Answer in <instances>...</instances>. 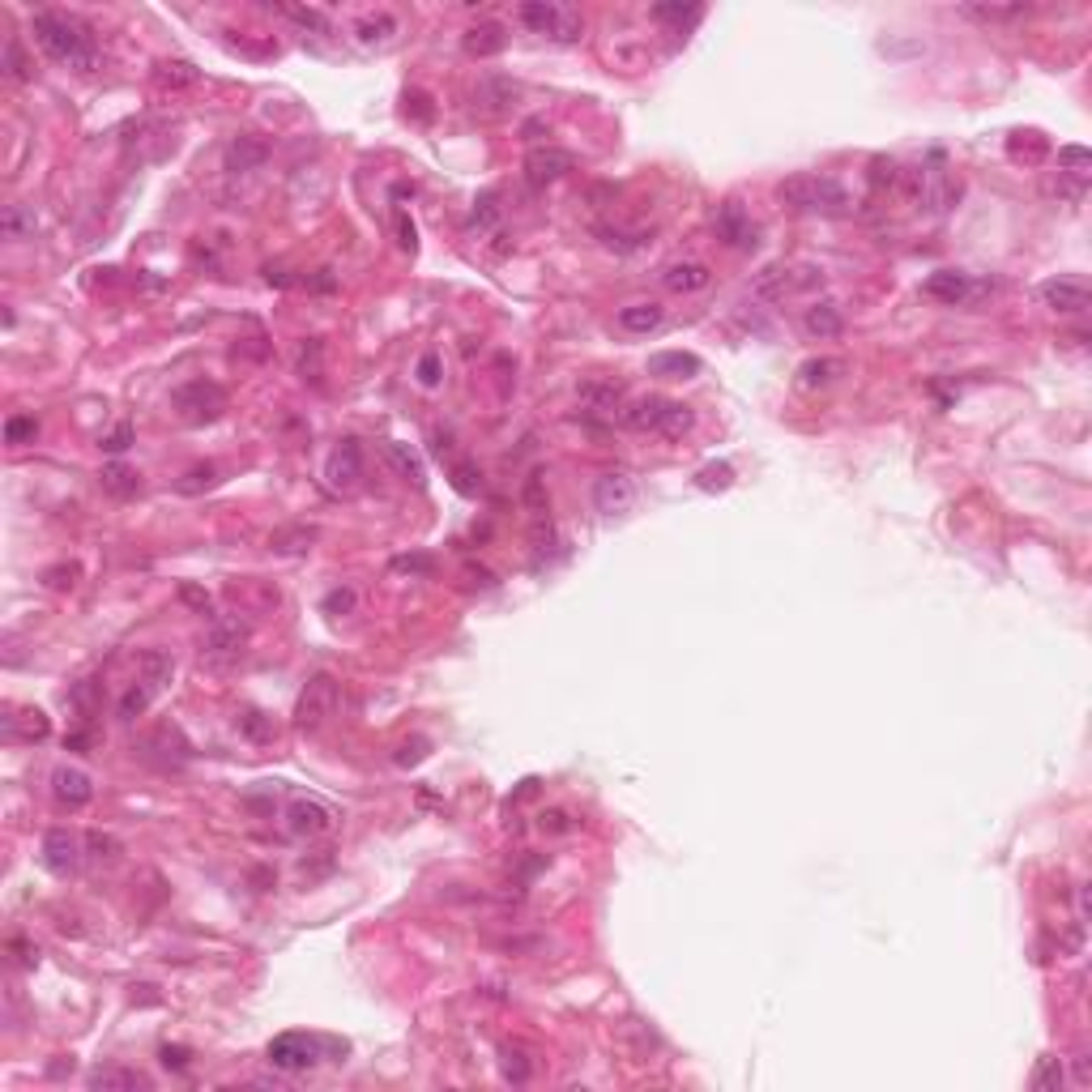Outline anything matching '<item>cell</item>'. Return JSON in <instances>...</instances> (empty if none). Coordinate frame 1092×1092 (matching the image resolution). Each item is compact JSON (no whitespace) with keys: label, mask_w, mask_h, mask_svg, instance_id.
I'll list each match as a JSON object with an SVG mask.
<instances>
[{"label":"cell","mask_w":1092,"mask_h":1092,"mask_svg":"<svg viewBox=\"0 0 1092 1092\" xmlns=\"http://www.w3.org/2000/svg\"><path fill=\"white\" fill-rule=\"evenodd\" d=\"M31 31H34V43H39L56 64H64V69L90 73L94 64H99V43H94V31L81 18H73V13L39 9L31 18Z\"/></svg>","instance_id":"1"},{"label":"cell","mask_w":1092,"mask_h":1092,"mask_svg":"<svg viewBox=\"0 0 1092 1092\" xmlns=\"http://www.w3.org/2000/svg\"><path fill=\"white\" fill-rule=\"evenodd\" d=\"M171 678H175V662L167 658L162 648H145L142 658H137V678H132L129 688H124V696L116 700V717L120 721L145 717L154 700L171 688Z\"/></svg>","instance_id":"2"},{"label":"cell","mask_w":1092,"mask_h":1092,"mask_svg":"<svg viewBox=\"0 0 1092 1092\" xmlns=\"http://www.w3.org/2000/svg\"><path fill=\"white\" fill-rule=\"evenodd\" d=\"M777 201L794 213H824V218L850 213V193L832 175H789L777 184Z\"/></svg>","instance_id":"3"},{"label":"cell","mask_w":1092,"mask_h":1092,"mask_svg":"<svg viewBox=\"0 0 1092 1092\" xmlns=\"http://www.w3.org/2000/svg\"><path fill=\"white\" fill-rule=\"evenodd\" d=\"M350 1054V1045L337 1037H321V1032H282L269 1042V1062L278 1072H307L316 1062H342Z\"/></svg>","instance_id":"4"},{"label":"cell","mask_w":1092,"mask_h":1092,"mask_svg":"<svg viewBox=\"0 0 1092 1092\" xmlns=\"http://www.w3.org/2000/svg\"><path fill=\"white\" fill-rule=\"evenodd\" d=\"M516 18L551 43H580V34H585L580 13L572 9V5H559V0H526V5L516 9Z\"/></svg>","instance_id":"5"},{"label":"cell","mask_w":1092,"mask_h":1092,"mask_svg":"<svg viewBox=\"0 0 1092 1092\" xmlns=\"http://www.w3.org/2000/svg\"><path fill=\"white\" fill-rule=\"evenodd\" d=\"M248 648V623L239 615H213L201 636V662L210 666H231Z\"/></svg>","instance_id":"6"},{"label":"cell","mask_w":1092,"mask_h":1092,"mask_svg":"<svg viewBox=\"0 0 1092 1092\" xmlns=\"http://www.w3.org/2000/svg\"><path fill=\"white\" fill-rule=\"evenodd\" d=\"M337 713V678L334 675H312L294 700V726L299 730H321L324 721Z\"/></svg>","instance_id":"7"},{"label":"cell","mask_w":1092,"mask_h":1092,"mask_svg":"<svg viewBox=\"0 0 1092 1092\" xmlns=\"http://www.w3.org/2000/svg\"><path fill=\"white\" fill-rule=\"evenodd\" d=\"M171 405L180 410L184 423H213L226 410V393L213 380H188L171 393Z\"/></svg>","instance_id":"8"},{"label":"cell","mask_w":1092,"mask_h":1092,"mask_svg":"<svg viewBox=\"0 0 1092 1092\" xmlns=\"http://www.w3.org/2000/svg\"><path fill=\"white\" fill-rule=\"evenodd\" d=\"M324 478H329V486H334L337 496L359 491V483H363V448H359V440H342V444L329 453Z\"/></svg>","instance_id":"9"},{"label":"cell","mask_w":1092,"mask_h":1092,"mask_svg":"<svg viewBox=\"0 0 1092 1092\" xmlns=\"http://www.w3.org/2000/svg\"><path fill=\"white\" fill-rule=\"evenodd\" d=\"M334 828V811L324 807V802L316 799H294L291 807H286V832L299 840H316L324 837V832Z\"/></svg>","instance_id":"10"},{"label":"cell","mask_w":1092,"mask_h":1092,"mask_svg":"<svg viewBox=\"0 0 1092 1092\" xmlns=\"http://www.w3.org/2000/svg\"><path fill=\"white\" fill-rule=\"evenodd\" d=\"M977 291H981V286L973 282L964 269H935L931 278L921 282V294H926V299H939V304H948V307L969 304Z\"/></svg>","instance_id":"11"},{"label":"cell","mask_w":1092,"mask_h":1092,"mask_svg":"<svg viewBox=\"0 0 1092 1092\" xmlns=\"http://www.w3.org/2000/svg\"><path fill=\"white\" fill-rule=\"evenodd\" d=\"M572 167H577V162H572V154L559 150V145H538V150L526 154V175H529V184H538V188L564 180Z\"/></svg>","instance_id":"12"},{"label":"cell","mask_w":1092,"mask_h":1092,"mask_svg":"<svg viewBox=\"0 0 1092 1092\" xmlns=\"http://www.w3.org/2000/svg\"><path fill=\"white\" fill-rule=\"evenodd\" d=\"M51 799L61 802V807H69V811H81L86 802L94 799V781H90V772L73 769V764H61V769L51 772Z\"/></svg>","instance_id":"13"},{"label":"cell","mask_w":1092,"mask_h":1092,"mask_svg":"<svg viewBox=\"0 0 1092 1092\" xmlns=\"http://www.w3.org/2000/svg\"><path fill=\"white\" fill-rule=\"evenodd\" d=\"M0 730H5V743H43L51 734V721L43 708H9L0 717Z\"/></svg>","instance_id":"14"},{"label":"cell","mask_w":1092,"mask_h":1092,"mask_svg":"<svg viewBox=\"0 0 1092 1092\" xmlns=\"http://www.w3.org/2000/svg\"><path fill=\"white\" fill-rule=\"evenodd\" d=\"M81 862V845L73 832L64 828H51L48 837H43V867L51 870V875H61V880H69L73 870H77Z\"/></svg>","instance_id":"15"},{"label":"cell","mask_w":1092,"mask_h":1092,"mask_svg":"<svg viewBox=\"0 0 1092 1092\" xmlns=\"http://www.w3.org/2000/svg\"><path fill=\"white\" fill-rule=\"evenodd\" d=\"M636 504V483L627 474H602L594 483V508L607 516H619Z\"/></svg>","instance_id":"16"},{"label":"cell","mask_w":1092,"mask_h":1092,"mask_svg":"<svg viewBox=\"0 0 1092 1092\" xmlns=\"http://www.w3.org/2000/svg\"><path fill=\"white\" fill-rule=\"evenodd\" d=\"M717 235H721V243H730V248H743V253H751L756 248V223L747 218V210H743L739 201H726L717 210Z\"/></svg>","instance_id":"17"},{"label":"cell","mask_w":1092,"mask_h":1092,"mask_svg":"<svg viewBox=\"0 0 1092 1092\" xmlns=\"http://www.w3.org/2000/svg\"><path fill=\"white\" fill-rule=\"evenodd\" d=\"M1042 299L1054 312L1080 316L1084 307H1088V286L1075 282V278H1050V282H1042Z\"/></svg>","instance_id":"18"},{"label":"cell","mask_w":1092,"mask_h":1092,"mask_svg":"<svg viewBox=\"0 0 1092 1092\" xmlns=\"http://www.w3.org/2000/svg\"><path fill=\"white\" fill-rule=\"evenodd\" d=\"M700 354L691 350H662V354H648V375H662V380H691L700 375Z\"/></svg>","instance_id":"19"},{"label":"cell","mask_w":1092,"mask_h":1092,"mask_svg":"<svg viewBox=\"0 0 1092 1092\" xmlns=\"http://www.w3.org/2000/svg\"><path fill=\"white\" fill-rule=\"evenodd\" d=\"M708 282H713V273H708V265H700V261L670 265V269L662 273V286H666L670 294H696V291H704Z\"/></svg>","instance_id":"20"},{"label":"cell","mask_w":1092,"mask_h":1092,"mask_svg":"<svg viewBox=\"0 0 1092 1092\" xmlns=\"http://www.w3.org/2000/svg\"><path fill=\"white\" fill-rule=\"evenodd\" d=\"M397 31H402V21H397L393 13H385V9L363 13V18H354V26H350V34L363 43V48H380V43H389Z\"/></svg>","instance_id":"21"},{"label":"cell","mask_w":1092,"mask_h":1092,"mask_svg":"<svg viewBox=\"0 0 1092 1092\" xmlns=\"http://www.w3.org/2000/svg\"><path fill=\"white\" fill-rule=\"evenodd\" d=\"M840 375H845V359H832V354H819V359H807V363L799 367V389H828L837 385Z\"/></svg>","instance_id":"22"},{"label":"cell","mask_w":1092,"mask_h":1092,"mask_svg":"<svg viewBox=\"0 0 1092 1092\" xmlns=\"http://www.w3.org/2000/svg\"><path fill=\"white\" fill-rule=\"evenodd\" d=\"M265 154H269V145H265L261 137H235V142L226 145V171H235V175L256 171L265 162Z\"/></svg>","instance_id":"23"},{"label":"cell","mask_w":1092,"mask_h":1092,"mask_svg":"<svg viewBox=\"0 0 1092 1092\" xmlns=\"http://www.w3.org/2000/svg\"><path fill=\"white\" fill-rule=\"evenodd\" d=\"M666 405H670V397H640V402H632L623 410V423L632 427V431H653V435H658Z\"/></svg>","instance_id":"24"},{"label":"cell","mask_w":1092,"mask_h":1092,"mask_svg":"<svg viewBox=\"0 0 1092 1092\" xmlns=\"http://www.w3.org/2000/svg\"><path fill=\"white\" fill-rule=\"evenodd\" d=\"M662 321H666V307L662 304L619 307V329H623V334H653V329H662Z\"/></svg>","instance_id":"25"},{"label":"cell","mask_w":1092,"mask_h":1092,"mask_svg":"<svg viewBox=\"0 0 1092 1092\" xmlns=\"http://www.w3.org/2000/svg\"><path fill=\"white\" fill-rule=\"evenodd\" d=\"M521 94V86L508 77H483L474 90V107H483V112H504L508 102Z\"/></svg>","instance_id":"26"},{"label":"cell","mask_w":1092,"mask_h":1092,"mask_svg":"<svg viewBox=\"0 0 1092 1092\" xmlns=\"http://www.w3.org/2000/svg\"><path fill=\"white\" fill-rule=\"evenodd\" d=\"M466 51L470 56H496V51H504L508 48V34H504V26H496V21H483V26H470L466 31Z\"/></svg>","instance_id":"27"},{"label":"cell","mask_w":1092,"mask_h":1092,"mask_svg":"<svg viewBox=\"0 0 1092 1092\" xmlns=\"http://www.w3.org/2000/svg\"><path fill=\"white\" fill-rule=\"evenodd\" d=\"M802 329L824 342V337H837L840 329H845V316H840L837 304H811L807 316H802Z\"/></svg>","instance_id":"28"},{"label":"cell","mask_w":1092,"mask_h":1092,"mask_svg":"<svg viewBox=\"0 0 1092 1092\" xmlns=\"http://www.w3.org/2000/svg\"><path fill=\"white\" fill-rule=\"evenodd\" d=\"M99 483H102V491H107V496H116V499H129V496H137V486H142V478L132 474V470L124 466V461H112V466H102Z\"/></svg>","instance_id":"29"},{"label":"cell","mask_w":1092,"mask_h":1092,"mask_svg":"<svg viewBox=\"0 0 1092 1092\" xmlns=\"http://www.w3.org/2000/svg\"><path fill=\"white\" fill-rule=\"evenodd\" d=\"M34 210L31 205H5V213H0V231H5V239H34Z\"/></svg>","instance_id":"30"},{"label":"cell","mask_w":1092,"mask_h":1092,"mask_svg":"<svg viewBox=\"0 0 1092 1092\" xmlns=\"http://www.w3.org/2000/svg\"><path fill=\"white\" fill-rule=\"evenodd\" d=\"M385 457H389V466H393L397 474L405 478V483L423 486V461H418V457L410 453V444H397V440H389V444H385Z\"/></svg>","instance_id":"31"},{"label":"cell","mask_w":1092,"mask_h":1092,"mask_svg":"<svg viewBox=\"0 0 1092 1092\" xmlns=\"http://www.w3.org/2000/svg\"><path fill=\"white\" fill-rule=\"evenodd\" d=\"M90 1088H150V1080H145L142 1072H124V1067H99V1072H90Z\"/></svg>","instance_id":"32"},{"label":"cell","mask_w":1092,"mask_h":1092,"mask_svg":"<svg viewBox=\"0 0 1092 1092\" xmlns=\"http://www.w3.org/2000/svg\"><path fill=\"white\" fill-rule=\"evenodd\" d=\"M235 726H239L243 739H248V743H261V747H265V743L278 739V730H273V717H265L261 708H248V713H239V717H235Z\"/></svg>","instance_id":"33"},{"label":"cell","mask_w":1092,"mask_h":1092,"mask_svg":"<svg viewBox=\"0 0 1092 1092\" xmlns=\"http://www.w3.org/2000/svg\"><path fill=\"white\" fill-rule=\"evenodd\" d=\"M312 542H316L312 526H294V529H278V534L269 538V551H278V555H299V551H307Z\"/></svg>","instance_id":"34"},{"label":"cell","mask_w":1092,"mask_h":1092,"mask_svg":"<svg viewBox=\"0 0 1092 1092\" xmlns=\"http://www.w3.org/2000/svg\"><path fill=\"white\" fill-rule=\"evenodd\" d=\"M691 427H696V415H691V405L670 402V405H666V415H662L658 435H666V440H678V435H688Z\"/></svg>","instance_id":"35"},{"label":"cell","mask_w":1092,"mask_h":1092,"mask_svg":"<svg viewBox=\"0 0 1092 1092\" xmlns=\"http://www.w3.org/2000/svg\"><path fill=\"white\" fill-rule=\"evenodd\" d=\"M961 13L973 21H1024L1029 18L1024 5H1012V9H1003V5H969V9H961Z\"/></svg>","instance_id":"36"},{"label":"cell","mask_w":1092,"mask_h":1092,"mask_svg":"<svg viewBox=\"0 0 1092 1092\" xmlns=\"http://www.w3.org/2000/svg\"><path fill=\"white\" fill-rule=\"evenodd\" d=\"M696 486H700V491H730V486H734V466H726V461H713V466H704L696 474Z\"/></svg>","instance_id":"37"},{"label":"cell","mask_w":1092,"mask_h":1092,"mask_svg":"<svg viewBox=\"0 0 1092 1092\" xmlns=\"http://www.w3.org/2000/svg\"><path fill=\"white\" fill-rule=\"evenodd\" d=\"M154 77H158L162 86H171V90H180V86H193V81L201 77V73H197L188 61H167V64H158V73H154Z\"/></svg>","instance_id":"38"},{"label":"cell","mask_w":1092,"mask_h":1092,"mask_svg":"<svg viewBox=\"0 0 1092 1092\" xmlns=\"http://www.w3.org/2000/svg\"><path fill=\"white\" fill-rule=\"evenodd\" d=\"M619 397H623L619 385H580V402H589V410H602V415L615 410Z\"/></svg>","instance_id":"39"},{"label":"cell","mask_w":1092,"mask_h":1092,"mask_svg":"<svg viewBox=\"0 0 1092 1092\" xmlns=\"http://www.w3.org/2000/svg\"><path fill=\"white\" fill-rule=\"evenodd\" d=\"M415 380L423 389H440L444 385V359H440L435 350H427L423 359H418V367H415Z\"/></svg>","instance_id":"40"},{"label":"cell","mask_w":1092,"mask_h":1092,"mask_svg":"<svg viewBox=\"0 0 1092 1092\" xmlns=\"http://www.w3.org/2000/svg\"><path fill=\"white\" fill-rule=\"evenodd\" d=\"M453 486L461 496H483V470L474 461H457L453 466Z\"/></svg>","instance_id":"41"},{"label":"cell","mask_w":1092,"mask_h":1092,"mask_svg":"<svg viewBox=\"0 0 1092 1092\" xmlns=\"http://www.w3.org/2000/svg\"><path fill=\"white\" fill-rule=\"evenodd\" d=\"M39 435V418L34 415H13L5 418V444H26Z\"/></svg>","instance_id":"42"},{"label":"cell","mask_w":1092,"mask_h":1092,"mask_svg":"<svg viewBox=\"0 0 1092 1092\" xmlns=\"http://www.w3.org/2000/svg\"><path fill=\"white\" fill-rule=\"evenodd\" d=\"M1058 167L1067 175H1075V180H1084V175H1088V167H1092V154L1084 150V145H1062V150H1058Z\"/></svg>","instance_id":"43"},{"label":"cell","mask_w":1092,"mask_h":1092,"mask_svg":"<svg viewBox=\"0 0 1092 1092\" xmlns=\"http://www.w3.org/2000/svg\"><path fill=\"white\" fill-rule=\"evenodd\" d=\"M213 483H218V470H213V466H197V470H188V474L175 483V491H180V496H197V491H210Z\"/></svg>","instance_id":"44"},{"label":"cell","mask_w":1092,"mask_h":1092,"mask_svg":"<svg viewBox=\"0 0 1092 1092\" xmlns=\"http://www.w3.org/2000/svg\"><path fill=\"white\" fill-rule=\"evenodd\" d=\"M354 607H359V594H354L350 585L329 589V594H324V602H321L324 615H354Z\"/></svg>","instance_id":"45"},{"label":"cell","mask_w":1092,"mask_h":1092,"mask_svg":"<svg viewBox=\"0 0 1092 1092\" xmlns=\"http://www.w3.org/2000/svg\"><path fill=\"white\" fill-rule=\"evenodd\" d=\"M5 77H9V81H31V61L21 56V43L18 39L5 43Z\"/></svg>","instance_id":"46"},{"label":"cell","mask_w":1092,"mask_h":1092,"mask_svg":"<svg viewBox=\"0 0 1092 1092\" xmlns=\"http://www.w3.org/2000/svg\"><path fill=\"white\" fill-rule=\"evenodd\" d=\"M278 13L291 21H299L304 31H316V34H329V18H324L321 9H291V5H278Z\"/></svg>","instance_id":"47"},{"label":"cell","mask_w":1092,"mask_h":1092,"mask_svg":"<svg viewBox=\"0 0 1092 1092\" xmlns=\"http://www.w3.org/2000/svg\"><path fill=\"white\" fill-rule=\"evenodd\" d=\"M653 18H658V21H678V26H688V21H700V18H704V9H700V5H653Z\"/></svg>","instance_id":"48"},{"label":"cell","mask_w":1092,"mask_h":1092,"mask_svg":"<svg viewBox=\"0 0 1092 1092\" xmlns=\"http://www.w3.org/2000/svg\"><path fill=\"white\" fill-rule=\"evenodd\" d=\"M499 1067H504V1080H508V1084H526V1080H529V1072H534V1067H529V1058H526L521 1050H504Z\"/></svg>","instance_id":"49"},{"label":"cell","mask_w":1092,"mask_h":1092,"mask_svg":"<svg viewBox=\"0 0 1092 1092\" xmlns=\"http://www.w3.org/2000/svg\"><path fill=\"white\" fill-rule=\"evenodd\" d=\"M321 342H307L304 350H299V372H304V380H312V385H321Z\"/></svg>","instance_id":"50"},{"label":"cell","mask_w":1092,"mask_h":1092,"mask_svg":"<svg viewBox=\"0 0 1092 1092\" xmlns=\"http://www.w3.org/2000/svg\"><path fill=\"white\" fill-rule=\"evenodd\" d=\"M86 845H90V858L94 862H116V853H120V840L107 837V832H90V837H86Z\"/></svg>","instance_id":"51"},{"label":"cell","mask_w":1092,"mask_h":1092,"mask_svg":"<svg viewBox=\"0 0 1092 1092\" xmlns=\"http://www.w3.org/2000/svg\"><path fill=\"white\" fill-rule=\"evenodd\" d=\"M129 444H132V427L129 423H116V431H107L99 440V448H102V453H112V457L129 453Z\"/></svg>","instance_id":"52"},{"label":"cell","mask_w":1092,"mask_h":1092,"mask_svg":"<svg viewBox=\"0 0 1092 1092\" xmlns=\"http://www.w3.org/2000/svg\"><path fill=\"white\" fill-rule=\"evenodd\" d=\"M1032 1088H1062V1062L1058 1058H1042L1037 1075H1032Z\"/></svg>","instance_id":"53"},{"label":"cell","mask_w":1092,"mask_h":1092,"mask_svg":"<svg viewBox=\"0 0 1092 1092\" xmlns=\"http://www.w3.org/2000/svg\"><path fill=\"white\" fill-rule=\"evenodd\" d=\"M43 585H48V589H73V585H77V564L48 567V572H43Z\"/></svg>","instance_id":"54"},{"label":"cell","mask_w":1092,"mask_h":1092,"mask_svg":"<svg viewBox=\"0 0 1092 1092\" xmlns=\"http://www.w3.org/2000/svg\"><path fill=\"white\" fill-rule=\"evenodd\" d=\"M393 567L397 572H423L427 577L435 564H431V555H402V559H393Z\"/></svg>","instance_id":"55"},{"label":"cell","mask_w":1092,"mask_h":1092,"mask_svg":"<svg viewBox=\"0 0 1092 1092\" xmlns=\"http://www.w3.org/2000/svg\"><path fill=\"white\" fill-rule=\"evenodd\" d=\"M542 828H546V832H572L577 824L567 819V811H559V807H555V811H542Z\"/></svg>","instance_id":"56"},{"label":"cell","mask_w":1092,"mask_h":1092,"mask_svg":"<svg viewBox=\"0 0 1092 1092\" xmlns=\"http://www.w3.org/2000/svg\"><path fill=\"white\" fill-rule=\"evenodd\" d=\"M427 756V739H415V743H402V751H397V764H418V759Z\"/></svg>","instance_id":"57"},{"label":"cell","mask_w":1092,"mask_h":1092,"mask_svg":"<svg viewBox=\"0 0 1092 1092\" xmlns=\"http://www.w3.org/2000/svg\"><path fill=\"white\" fill-rule=\"evenodd\" d=\"M474 226H491L496 223V193H486L483 201H478V210H474V218H470Z\"/></svg>","instance_id":"58"},{"label":"cell","mask_w":1092,"mask_h":1092,"mask_svg":"<svg viewBox=\"0 0 1092 1092\" xmlns=\"http://www.w3.org/2000/svg\"><path fill=\"white\" fill-rule=\"evenodd\" d=\"M162 1067L184 1072V1067H188V1050H184V1045H162Z\"/></svg>","instance_id":"59"},{"label":"cell","mask_w":1092,"mask_h":1092,"mask_svg":"<svg viewBox=\"0 0 1092 1092\" xmlns=\"http://www.w3.org/2000/svg\"><path fill=\"white\" fill-rule=\"evenodd\" d=\"M397 243H402L405 253H415V223H410L405 213H397Z\"/></svg>","instance_id":"60"},{"label":"cell","mask_w":1092,"mask_h":1092,"mask_svg":"<svg viewBox=\"0 0 1092 1092\" xmlns=\"http://www.w3.org/2000/svg\"><path fill=\"white\" fill-rule=\"evenodd\" d=\"M184 597H188V602H197V607H210V597L197 594V589H184Z\"/></svg>","instance_id":"61"}]
</instances>
